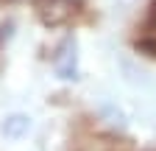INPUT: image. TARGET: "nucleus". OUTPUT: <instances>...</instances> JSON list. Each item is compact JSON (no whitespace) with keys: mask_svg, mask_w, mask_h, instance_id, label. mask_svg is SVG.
Returning a JSON list of instances; mask_svg holds the SVG:
<instances>
[{"mask_svg":"<svg viewBox=\"0 0 156 151\" xmlns=\"http://www.w3.org/2000/svg\"><path fill=\"white\" fill-rule=\"evenodd\" d=\"M36 14L42 17V23L56 28V25H64L70 17L78 11V0H36Z\"/></svg>","mask_w":156,"mask_h":151,"instance_id":"1","label":"nucleus"},{"mask_svg":"<svg viewBox=\"0 0 156 151\" xmlns=\"http://www.w3.org/2000/svg\"><path fill=\"white\" fill-rule=\"evenodd\" d=\"M53 70L58 79H78V53H75V36H67V39L58 45L56 56H53Z\"/></svg>","mask_w":156,"mask_h":151,"instance_id":"2","label":"nucleus"},{"mask_svg":"<svg viewBox=\"0 0 156 151\" xmlns=\"http://www.w3.org/2000/svg\"><path fill=\"white\" fill-rule=\"evenodd\" d=\"M28 129H31V118L28 115H9L3 120V134L9 140H20Z\"/></svg>","mask_w":156,"mask_h":151,"instance_id":"3","label":"nucleus"},{"mask_svg":"<svg viewBox=\"0 0 156 151\" xmlns=\"http://www.w3.org/2000/svg\"><path fill=\"white\" fill-rule=\"evenodd\" d=\"M142 50H148L151 56H156V6H153V17H151V25H148V36L140 42Z\"/></svg>","mask_w":156,"mask_h":151,"instance_id":"4","label":"nucleus"}]
</instances>
